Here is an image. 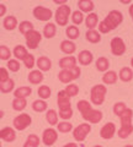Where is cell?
<instances>
[{
  "label": "cell",
  "mask_w": 133,
  "mask_h": 147,
  "mask_svg": "<svg viewBox=\"0 0 133 147\" xmlns=\"http://www.w3.org/2000/svg\"><path fill=\"white\" fill-rule=\"evenodd\" d=\"M118 77H120V80L123 82H130L133 79V70L128 66L122 67L120 72H118Z\"/></svg>",
  "instance_id": "27"
},
{
  "label": "cell",
  "mask_w": 133,
  "mask_h": 147,
  "mask_svg": "<svg viewBox=\"0 0 133 147\" xmlns=\"http://www.w3.org/2000/svg\"><path fill=\"white\" fill-rule=\"evenodd\" d=\"M58 114H57V112L54 109H48L47 110V113H46V120H47V123L49 124V125H52V126H54V125H58Z\"/></svg>",
  "instance_id": "31"
},
{
  "label": "cell",
  "mask_w": 133,
  "mask_h": 147,
  "mask_svg": "<svg viewBox=\"0 0 133 147\" xmlns=\"http://www.w3.org/2000/svg\"><path fill=\"white\" fill-rule=\"evenodd\" d=\"M3 118H4V112L0 109V119H3Z\"/></svg>",
  "instance_id": "54"
},
{
  "label": "cell",
  "mask_w": 133,
  "mask_h": 147,
  "mask_svg": "<svg viewBox=\"0 0 133 147\" xmlns=\"http://www.w3.org/2000/svg\"><path fill=\"white\" fill-rule=\"evenodd\" d=\"M85 38L88 42L93 43V44H96L101 40V33L96 30H88L85 33Z\"/></svg>",
  "instance_id": "23"
},
{
  "label": "cell",
  "mask_w": 133,
  "mask_h": 147,
  "mask_svg": "<svg viewBox=\"0 0 133 147\" xmlns=\"http://www.w3.org/2000/svg\"><path fill=\"white\" fill-rule=\"evenodd\" d=\"M33 16L38 21H49L53 16V12L51 9L44 6H36L33 9Z\"/></svg>",
  "instance_id": "10"
},
{
  "label": "cell",
  "mask_w": 133,
  "mask_h": 147,
  "mask_svg": "<svg viewBox=\"0 0 133 147\" xmlns=\"http://www.w3.org/2000/svg\"><path fill=\"white\" fill-rule=\"evenodd\" d=\"M78 7H79V11H81L83 13L84 12H90L95 9V4L91 0H79L78 1Z\"/></svg>",
  "instance_id": "22"
},
{
  "label": "cell",
  "mask_w": 133,
  "mask_h": 147,
  "mask_svg": "<svg viewBox=\"0 0 133 147\" xmlns=\"http://www.w3.org/2000/svg\"><path fill=\"white\" fill-rule=\"evenodd\" d=\"M117 80H118V74L116 71H112V70L106 71V74H104V76H102V82L106 85L116 84Z\"/></svg>",
  "instance_id": "25"
},
{
  "label": "cell",
  "mask_w": 133,
  "mask_h": 147,
  "mask_svg": "<svg viewBox=\"0 0 133 147\" xmlns=\"http://www.w3.org/2000/svg\"><path fill=\"white\" fill-rule=\"evenodd\" d=\"M56 32H57V26L52 24V22H48V24L43 27V36L48 39L53 38V37L56 36Z\"/></svg>",
  "instance_id": "30"
},
{
  "label": "cell",
  "mask_w": 133,
  "mask_h": 147,
  "mask_svg": "<svg viewBox=\"0 0 133 147\" xmlns=\"http://www.w3.org/2000/svg\"><path fill=\"white\" fill-rule=\"evenodd\" d=\"M131 66H132V67H133V58H132V59H131Z\"/></svg>",
  "instance_id": "56"
},
{
  "label": "cell",
  "mask_w": 133,
  "mask_h": 147,
  "mask_svg": "<svg viewBox=\"0 0 133 147\" xmlns=\"http://www.w3.org/2000/svg\"><path fill=\"white\" fill-rule=\"evenodd\" d=\"M20 61L16 60V59H10L8 61V70H10L12 72H17L20 70Z\"/></svg>",
  "instance_id": "43"
},
{
  "label": "cell",
  "mask_w": 133,
  "mask_h": 147,
  "mask_svg": "<svg viewBox=\"0 0 133 147\" xmlns=\"http://www.w3.org/2000/svg\"><path fill=\"white\" fill-rule=\"evenodd\" d=\"M26 142H27V144H30V145H32L33 147H38L40 144H41V140H40V137L37 135L31 134V135H29V137H27Z\"/></svg>",
  "instance_id": "46"
},
{
  "label": "cell",
  "mask_w": 133,
  "mask_h": 147,
  "mask_svg": "<svg viewBox=\"0 0 133 147\" xmlns=\"http://www.w3.org/2000/svg\"><path fill=\"white\" fill-rule=\"evenodd\" d=\"M116 134V125L113 123H106L100 130V136L104 140H111Z\"/></svg>",
  "instance_id": "13"
},
{
  "label": "cell",
  "mask_w": 133,
  "mask_h": 147,
  "mask_svg": "<svg viewBox=\"0 0 133 147\" xmlns=\"http://www.w3.org/2000/svg\"><path fill=\"white\" fill-rule=\"evenodd\" d=\"M32 109L37 113H42L47 110V103L43 99H36L32 102Z\"/></svg>",
  "instance_id": "34"
},
{
  "label": "cell",
  "mask_w": 133,
  "mask_h": 147,
  "mask_svg": "<svg viewBox=\"0 0 133 147\" xmlns=\"http://www.w3.org/2000/svg\"><path fill=\"white\" fill-rule=\"evenodd\" d=\"M57 103H58L59 110H65V109L72 108L70 97L65 93V91H64V90L58 92V94H57Z\"/></svg>",
  "instance_id": "12"
},
{
  "label": "cell",
  "mask_w": 133,
  "mask_h": 147,
  "mask_svg": "<svg viewBox=\"0 0 133 147\" xmlns=\"http://www.w3.org/2000/svg\"><path fill=\"white\" fill-rule=\"evenodd\" d=\"M94 147H104V146H101V145H95Z\"/></svg>",
  "instance_id": "58"
},
{
  "label": "cell",
  "mask_w": 133,
  "mask_h": 147,
  "mask_svg": "<svg viewBox=\"0 0 133 147\" xmlns=\"http://www.w3.org/2000/svg\"><path fill=\"white\" fill-rule=\"evenodd\" d=\"M64 91H65V93L72 98V97H75V96L79 93V87H78L75 84H69L65 88H64Z\"/></svg>",
  "instance_id": "41"
},
{
  "label": "cell",
  "mask_w": 133,
  "mask_h": 147,
  "mask_svg": "<svg viewBox=\"0 0 133 147\" xmlns=\"http://www.w3.org/2000/svg\"><path fill=\"white\" fill-rule=\"evenodd\" d=\"M6 13V6L4 4H0V17H3Z\"/></svg>",
  "instance_id": "49"
},
{
  "label": "cell",
  "mask_w": 133,
  "mask_h": 147,
  "mask_svg": "<svg viewBox=\"0 0 133 147\" xmlns=\"http://www.w3.org/2000/svg\"><path fill=\"white\" fill-rule=\"evenodd\" d=\"M24 147H33V146L30 145V144H27V142H25V144H24Z\"/></svg>",
  "instance_id": "53"
},
{
  "label": "cell",
  "mask_w": 133,
  "mask_h": 147,
  "mask_svg": "<svg viewBox=\"0 0 133 147\" xmlns=\"http://www.w3.org/2000/svg\"><path fill=\"white\" fill-rule=\"evenodd\" d=\"M93 60H94V55L90 50H81L79 55H78V61L84 66L90 65V64L93 63Z\"/></svg>",
  "instance_id": "16"
},
{
  "label": "cell",
  "mask_w": 133,
  "mask_h": 147,
  "mask_svg": "<svg viewBox=\"0 0 133 147\" xmlns=\"http://www.w3.org/2000/svg\"><path fill=\"white\" fill-rule=\"evenodd\" d=\"M54 4H58V5H65L67 4V0H54Z\"/></svg>",
  "instance_id": "50"
},
{
  "label": "cell",
  "mask_w": 133,
  "mask_h": 147,
  "mask_svg": "<svg viewBox=\"0 0 133 147\" xmlns=\"http://www.w3.org/2000/svg\"><path fill=\"white\" fill-rule=\"evenodd\" d=\"M126 104L123 103V102H117V103H115L113 105V114L115 115H117V117H121L123 113L126 112Z\"/></svg>",
  "instance_id": "40"
},
{
  "label": "cell",
  "mask_w": 133,
  "mask_h": 147,
  "mask_svg": "<svg viewBox=\"0 0 133 147\" xmlns=\"http://www.w3.org/2000/svg\"><path fill=\"white\" fill-rule=\"evenodd\" d=\"M37 93H38V97H40L41 99L46 100V99H48L49 97H51V93H52V92H51V88H49L47 85H42V86L38 87Z\"/></svg>",
  "instance_id": "36"
},
{
  "label": "cell",
  "mask_w": 133,
  "mask_h": 147,
  "mask_svg": "<svg viewBox=\"0 0 133 147\" xmlns=\"http://www.w3.org/2000/svg\"><path fill=\"white\" fill-rule=\"evenodd\" d=\"M122 21H123L122 12L118 10H111L108 12V15L99 24L98 26L99 32L100 33H108V32L113 31L115 28H117L122 24Z\"/></svg>",
  "instance_id": "2"
},
{
  "label": "cell",
  "mask_w": 133,
  "mask_h": 147,
  "mask_svg": "<svg viewBox=\"0 0 133 147\" xmlns=\"http://www.w3.org/2000/svg\"><path fill=\"white\" fill-rule=\"evenodd\" d=\"M12 55L11 50L9 49L6 45H0V59L1 60H10V57Z\"/></svg>",
  "instance_id": "42"
},
{
  "label": "cell",
  "mask_w": 133,
  "mask_h": 147,
  "mask_svg": "<svg viewBox=\"0 0 133 147\" xmlns=\"http://www.w3.org/2000/svg\"><path fill=\"white\" fill-rule=\"evenodd\" d=\"M32 30H35V28H33V24H32L31 21H22L21 24L19 25V31L24 36L27 33V32H30Z\"/></svg>",
  "instance_id": "38"
},
{
  "label": "cell",
  "mask_w": 133,
  "mask_h": 147,
  "mask_svg": "<svg viewBox=\"0 0 133 147\" xmlns=\"http://www.w3.org/2000/svg\"><path fill=\"white\" fill-rule=\"evenodd\" d=\"M32 93V90L31 87L29 86H22V87H19V88H16L14 91V96H15V98H27L30 97Z\"/></svg>",
  "instance_id": "26"
},
{
  "label": "cell",
  "mask_w": 133,
  "mask_h": 147,
  "mask_svg": "<svg viewBox=\"0 0 133 147\" xmlns=\"http://www.w3.org/2000/svg\"><path fill=\"white\" fill-rule=\"evenodd\" d=\"M22 61H24V65H25L27 69H32V67L36 65V59H35L33 55L30 54V53L27 54V57H26Z\"/></svg>",
  "instance_id": "44"
},
{
  "label": "cell",
  "mask_w": 133,
  "mask_h": 147,
  "mask_svg": "<svg viewBox=\"0 0 133 147\" xmlns=\"http://www.w3.org/2000/svg\"><path fill=\"white\" fill-rule=\"evenodd\" d=\"M3 25H4V28H5V30L12 31V30H15L17 27V20H16L15 16L9 15V16H6L5 18H4Z\"/></svg>",
  "instance_id": "28"
},
{
  "label": "cell",
  "mask_w": 133,
  "mask_h": 147,
  "mask_svg": "<svg viewBox=\"0 0 133 147\" xmlns=\"http://www.w3.org/2000/svg\"><path fill=\"white\" fill-rule=\"evenodd\" d=\"M70 17H72V22H73V25L74 26L80 25V24H83V22L85 21L84 13H83L81 11H79V10H75L74 12H72Z\"/></svg>",
  "instance_id": "37"
},
{
  "label": "cell",
  "mask_w": 133,
  "mask_h": 147,
  "mask_svg": "<svg viewBox=\"0 0 133 147\" xmlns=\"http://www.w3.org/2000/svg\"><path fill=\"white\" fill-rule=\"evenodd\" d=\"M78 110L81 113V117L85 121L91 123V124H98L102 120V112L101 110H96L93 109L91 107V103L88 102L85 99H80L78 102Z\"/></svg>",
  "instance_id": "1"
},
{
  "label": "cell",
  "mask_w": 133,
  "mask_h": 147,
  "mask_svg": "<svg viewBox=\"0 0 133 147\" xmlns=\"http://www.w3.org/2000/svg\"><path fill=\"white\" fill-rule=\"evenodd\" d=\"M123 147H133V145H126V146H123Z\"/></svg>",
  "instance_id": "57"
},
{
  "label": "cell",
  "mask_w": 133,
  "mask_h": 147,
  "mask_svg": "<svg viewBox=\"0 0 133 147\" xmlns=\"http://www.w3.org/2000/svg\"><path fill=\"white\" fill-rule=\"evenodd\" d=\"M27 105V102L25 98H14L12 100V109L16 112H22Z\"/></svg>",
  "instance_id": "35"
},
{
  "label": "cell",
  "mask_w": 133,
  "mask_h": 147,
  "mask_svg": "<svg viewBox=\"0 0 133 147\" xmlns=\"http://www.w3.org/2000/svg\"><path fill=\"white\" fill-rule=\"evenodd\" d=\"M65 34L67 37L69 38V40H74V39H78L80 36V31L78 28V26H74V25H70L67 27V31H65Z\"/></svg>",
  "instance_id": "32"
},
{
  "label": "cell",
  "mask_w": 133,
  "mask_h": 147,
  "mask_svg": "<svg viewBox=\"0 0 133 147\" xmlns=\"http://www.w3.org/2000/svg\"><path fill=\"white\" fill-rule=\"evenodd\" d=\"M0 140L5 141V142H14L16 140V132L15 129H12L10 126H5L0 130Z\"/></svg>",
  "instance_id": "15"
},
{
  "label": "cell",
  "mask_w": 133,
  "mask_h": 147,
  "mask_svg": "<svg viewBox=\"0 0 133 147\" xmlns=\"http://www.w3.org/2000/svg\"><path fill=\"white\" fill-rule=\"evenodd\" d=\"M91 131V125L89 123H83L73 130V137L76 142H83Z\"/></svg>",
  "instance_id": "7"
},
{
  "label": "cell",
  "mask_w": 133,
  "mask_h": 147,
  "mask_svg": "<svg viewBox=\"0 0 133 147\" xmlns=\"http://www.w3.org/2000/svg\"><path fill=\"white\" fill-rule=\"evenodd\" d=\"M37 67H38V70L40 71H49L51 70V67H52V61H51V59H49L48 57H40L37 59Z\"/></svg>",
  "instance_id": "20"
},
{
  "label": "cell",
  "mask_w": 133,
  "mask_h": 147,
  "mask_svg": "<svg viewBox=\"0 0 133 147\" xmlns=\"http://www.w3.org/2000/svg\"><path fill=\"white\" fill-rule=\"evenodd\" d=\"M25 39H26L27 48H30V49H37L40 43H41V40H42V34H41L38 31L32 30V31L27 32V33L25 34Z\"/></svg>",
  "instance_id": "8"
},
{
  "label": "cell",
  "mask_w": 133,
  "mask_h": 147,
  "mask_svg": "<svg viewBox=\"0 0 133 147\" xmlns=\"http://www.w3.org/2000/svg\"><path fill=\"white\" fill-rule=\"evenodd\" d=\"M121 3L122 4H130L131 1H128V0H121Z\"/></svg>",
  "instance_id": "55"
},
{
  "label": "cell",
  "mask_w": 133,
  "mask_h": 147,
  "mask_svg": "<svg viewBox=\"0 0 133 147\" xmlns=\"http://www.w3.org/2000/svg\"><path fill=\"white\" fill-rule=\"evenodd\" d=\"M57 129H58V131L59 132H63V134H67V132H70L73 130V125H72V123H68V121H61V123H58V125H57Z\"/></svg>",
  "instance_id": "39"
},
{
  "label": "cell",
  "mask_w": 133,
  "mask_h": 147,
  "mask_svg": "<svg viewBox=\"0 0 133 147\" xmlns=\"http://www.w3.org/2000/svg\"><path fill=\"white\" fill-rule=\"evenodd\" d=\"M10 77H9V72H8V69L5 67H0V84L8 81Z\"/></svg>",
  "instance_id": "47"
},
{
  "label": "cell",
  "mask_w": 133,
  "mask_h": 147,
  "mask_svg": "<svg viewBox=\"0 0 133 147\" xmlns=\"http://www.w3.org/2000/svg\"><path fill=\"white\" fill-rule=\"evenodd\" d=\"M128 12H130L131 18H132V21H133V4H131V5H130V10H128Z\"/></svg>",
  "instance_id": "52"
},
{
  "label": "cell",
  "mask_w": 133,
  "mask_h": 147,
  "mask_svg": "<svg viewBox=\"0 0 133 147\" xmlns=\"http://www.w3.org/2000/svg\"><path fill=\"white\" fill-rule=\"evenodd\" d=\"M106 93H107V90H106V86L105 85H95L91 87V91H90V99H91V103L95 104V105H101L105 102V97H106Z\"/></svg>",
  "instance_id": "4"
},
{
  "label": "cell",
  "mask_w": 133,
  "mask_h": 147,
  "mask_svg": "<svg viewBox=\"0 0 133 147\" xmlns=\"http://www.w3.org/2000/svg\"><path fill=\"white\" fill-rule=\"evenodd\" d=\"M132 118H133V110L127 108L126 112L120 117L121 121V127L118 129L117 135L120 139H127L130 137L133 132V124H132Z\"/></svg>",
  "instance_id": "3"
},
{
  "label": "cell",
  "mask_w": 133,
  "mask_h": 147,
  "mask_svg": "<svg viewBox=\"0 0 133 147\" xmlns=\"http://www.w3.org/2000/svg\"><path fill=\"white\" fill-rule=\"evenodd\" d=\"M31 123H32L31 115H29L27 113H21L16 118H14L12 125L17 131H22V130H25L26 127H29L31 125Z\"/></svg>",
  "instance_id": "6"
},
{
  "label": "cell",
  "mask_w": 133,
  "mask_h": 147,
  "mask_svg": "<svg viewBox=\"0 0 133 147\" xmlns=\"http://www.w3.org/2000/svg\"><path fill=\"white\" fill-rule=\"evenodd\" d=\"M85 26L88 27L89 30H96V26H99V16L98 13L95 12H91L89 13L85 18Z\"/></svg>",
  "instance_id": "21"
},
{
  "label": "cell",
  "mask_w": 133,
  "mask_h": 147,
  "mask_svg": "<svg viewBox=\"0 0 133 147\" xmlns=\"http://www.w3.org/2000/svg\"><path fill=\"white\" fill-rule=\"evenodd\" d=\"M57 140H58V132H57V130H54L53 127L46 129V130L43 131V134H42V142L46 146H48V147L53 146L54 144H56Z\"/></svg>",
  "instance_id": "11"
},
{
  "label": "cell",
  "mask_w": 133,
  "mask_h": 147,
  "mask_svg": "<svg viewBox=\"0 0 133 147\" xmlns=\"http://www.w3.org/2000/svg\"><path fill=\"white\" fill-rule=\"evenodd\" d=\"M58 80L62 84H70L72 81L75 80L74 72H73V70H61L58 74Z\"/></svg>",
  "instance_id": "18"
},
{
  "label": "cell",
  "mask_w": 133,
  "mask_h": 147,
  "mask_svg": "<svg viewBox=\"0 0 133 147\" xmlns=\"http://www.w3.org/2000/svg\"><path fill=\"white\" fill-rule=\"evenodd\" d=\"M110 45H111V53L115 55V57H121V55H123L126 53L127 47H126L125 40H123L121 37H113L111 39Z\"/></svg>",
  "instance_id": "9"
},
{
  "label": "cell",
  "mask_w": 133,
  "mask_h": 147,
  "mask_svg": "<svg viewBox=\"0 0 133 147\" xmlns=\"http://www.w3.org/2000/svg\"><path fill=\"white\" fill-rule=\"evenodd\" d=\"M0 147H1V142H0Z\"/></svg>",
  "instance_id": "59"
},
{
  "label": "cell",
  "mask_w": 133,
  "mask_h": 147,
  "mask_svg": "<svg viewBox=\"0 0 133 147\" xmlns=\"http://www.w3.org/2000/svg\"><path fill=\"white\" fill-rule=\"evenodd\" d=\"M72 15V10L69 5H62L57 9L56 15H54V18H56V22L58 26H67L68 21H69V17Z\"/></svg>",
  "instance_id": "5"
},
{
  "label": "cell",
  "mask_w": 133,
  "mask_h": 147,
  "mask_svg": "<svg viewBox=\"0 0 133 147\" xmlns=\"http://www.w3.org/2000/svg\"><path fill=\"white\" fill-rule=\"evenodd\" d=\"M73 72H74V77H75V80H76V79H79V77H80V74H81L80 67H79V66L74 67V69H73Z\"/></svg>",
  "instance_id": "48"
},
{
  "label": "cell",
  "mask_w": 133,
  "mask_h": 147,
  "mask_svg": "<svg viewBox=\"0 0 133 147\" xmlns=\"http://www.w3.org/2000/svg\"><path fill=\"white\" fill-rule=\"evenodd\" d=\"M95 66H96V70L98 71L106 72V71H108V67H110V60L105 57H100L99 59H96Z\"/></svg>",
  "instance_id": "24"
},
{
  "label": "cell",
  "mask_w": 133,
  "mask_h": 147,
  "mask_svg": "<svg viewBox=\"0 0 133 147\" xmlns=\"http://www.w3.org/2000/svg\"><path fill=\"white\" fill-rule=\"evenodd\" d=\"M62 147H78V145L75 144V142H69V144H67V145H64Z\"/></svg>",
  "instance_id": "51"
},
{
  "label": "cell",
  "mask_w": 133,
  "mask_h": 147,
  "mask_svg": "<svg viewBox=\"0 0 133 147\" xmlns=\"http://www.w3.org/2000/svg\"><path fill=\"white\" fill-rule=\"evenodd\" d=\"M58 65L62 70H73L74 67H76V58L73 55H67L59 60Z\"/></svg>",
  "instance_id": "14"
},
{
  "label": "cell",
  "mask_w": 133,
  "mask_h": 147,
  "mask_svg": "<svg viewBox=\"0 0 133 147\" xmlns=\"http://www.w3.org/2000/svg\"><path fill=\"white\" fill-rule=\"evenodd\" d=\"M43 79H44V76H43L42 71H40V70H31L29 76H27V80H29V82L32 85L41 84V82L43 81Z\"/></svg>",
  "instance_id": "19"
},
{
  "label": "cell",
  "mask_w": 133,
  "mask_h": 147,
  "mask_svg": "<svg viewBox=\"0 0 133 147\" xmlns=\"http://www.w3.org/2000/svg\"><path fill=\"white\" fill-rule=\"evenodd\" d=\"M61 50L64 54H68V55H72L75 53L76 50V45L73 40H68V39H64L62 40L61 43Z\"/></svg>",
  "instance_id": "17"
},
{
  "label": "cell",
  "mask_w": 133,
  "mask_h": 147,
  "mask_svg": "<svg viewBox=\"0 0 133 147\" xmlns=\"http://www.w3.org/2000/svg\"><path fill=\"white\" fill-rule=\"evenodd\" d=\"M58 117L62 118L64 121L69 120V119L73 117V109L69 108V109H65V110H59V112H58Z\"/></svg>",
  "instance_id": "45"
},
{
  "label": "cell",
  "mask_w": 133,
  "mask_h": 147,
  "mask_svg": "<svg viewBox=\"0 0 133 147\" xmlns=\"http://www.w3.org/2000/svg\"><path fill=\"white\" fill-rule=\"evenodd\" d=\"M14 88H15V81L12 79H9L8 81L0 84V92H3V93H10L14 91Z\"/></svg>",
  "instance_id": "33"
},
{
  "label": "cell",
  "mask_w": 133,
  "mask_h": 147,
  "mask_svg": "<svg viewBox=\"0 0 133 147\" xmlns=\"http://www.w3.org/2000/svg\"><path fill=\"white\" fill-rule=\"evenodd\" d=\"M27 49L24 47V45H16L12 50V55L15 57L16 60H24V59L27 57Z\"/></svg>",
  "instance_id": "29"
}]
</instances>
